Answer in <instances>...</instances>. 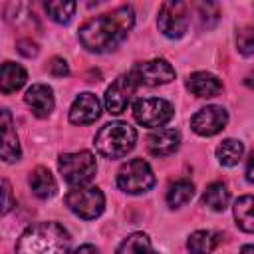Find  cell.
<instances>
[{"instance_id": "1", "label": "cell", "mask_w": 254, "mask_h": 254, "mask_svg": "<svg viewBox=\"0 0 254 254\" xmlns=\"http://www.w3.org/2000/svg\"><path fill=\"white\" fill-rule=\"evenodd\" d=\"M135 24V12L131 6H119L113 12L89 18L79 28V42L85 50L105 54L115 50L131 32Z\"/></svg>"}, {"instance_id": "2", "label": "cell", "mask_w": 254, "mask_h": 254, "mask_svg": "<svg viewBox=\"0 0 254 254\" xmlns=\"http://www.w3.org/2000/svg\"><path fill=\"white\" fill-rule=\"evenodd\" d=\"M71 236L58 222H36L28 226L18 242L16 254H69Z\"/></svg>"}, {"instance_id": "3", "label": "cell", "mask_w": 254, "mask_h": 254, "mask_svg": "<svg viewBox=\"0 0 254 254\" xmlns=\"http://www.w3.org/2000/svg\"><path fill=\"white\" fill-rule=\"evenodd\" d=\"M137 143V131L125 121H111L103 125L95 135V149L107 159H121L133 151Z\"/></svg>"}, {"instance_id": "4", "label": "cell", "mask_w": 254, "mask_h": 254, "mask_svg": "<svg viewBox=\"0 0 254 254\" xmlns=\"http://www.w3.org/2000/svg\"><path fill=\"white\" fill-rule=\"evenodd\" d=\"M58 169L64 181L71 187H85L97 173L95 157L89 151L77 153H64L58 159Z\"/></svg>"}, {"instance_id": "5", "label": "cell", "mask_w": 254, "mask_h": 254, "mask_svg": "<svg viewBox=\"0 0 254 254\" xmlns=\"http://www.w3.org/2000/svg\"><path fill=\"white\" fill-rule=\"evenodd\" d=\"M155 185L153 169L143 159H131L117 171V187L127 194H143Z\"/></svg>"}, {"instance_id": "6", "label": "cell", "mask_w": 254, "mask_h": 254, "mask_svg": "<svg viewBox=\"0 0 254 254\" xmlns=\"http://www.w3.org/2000/svg\"><path fill=\"white\" fill-rule=\"evenodd\" d=\"M65 204L79 218L91 220L103 212L105 196H103L101 189H97V187H73L65 194Z\"/></svg>"}, {"instance_id": "7", "label": "cell", "mask_w": 254, "mask_h": 254, "mask_svg": "<svg viewBox=\"0 0 254 254\" xmlns=\"http://www.w3.org/2000/svg\"><path fill=\"white\" fill-rule=\"evenodd\" d=\"M133 115L143 127H163L173 117V105L161 97H145L137 99L133 105Z\"/></svg>"}, {"instance_id": "8", "label": "cell", "mask_w": 254, "mask_h": 254, "mask_svg": "<svg viewBox=\"0 0 254 254\" xmlns=\"http://www.w3.org/2000/svg\"><path fill=\"white\" fill-rule=\"evenodd\" d=\"M157 26L161 30L163 36L167 38H181L187 28H189V12H187V4L179 2V0H169L163 2L159 8V18H157Z\"/></svg>"}, {"instance_id": "9", "label": "cell", "mask_w": 254, "mask_h": 254, "mask_svg": "<svg viewBox=\"0 0 254 254\" xmlns=\"http://www.w3.org/2000/svg\"><path fill=\"white\" fill-rule=\"evenodd\" d=\"M131 75L137 79V83L155 87V85H163V83L173 81L175 79V69H173V65L167 60L155 58V60L137 64L131 69Z\"/></svg>"}, {"instance_id": "10", "label": "cell", "mask_w": 254, "mask_h": 254, "mask_svg": "<svg viewBox=\"0 0 254 254\" xmlns=\"http://www.w3.org/2000/svg\"><path fill=\"white\" fill-rule=\"evenodd\" d=\"M137 85H139V83H137V79L131 75V71L125 73V75H119V77L107 87V91H105V109H107L109 113H113V115L123 113V111L127 109V105H129V101H131V97H133Z\"/></svg>"}, {"instance_id": "11", "label": "cell", "mask_w": 254, "mask_h": 254, "mask_svg": "<svg viewBox=\"0 0 254 254\" xmlns=\"http://www.w3.org/2000/svg\"><path fill=\"white\" fill-rule=\"evenodd\" d=\"M226 123H228V113L220 105H206L198 109L190 119L192 131L200 137H212L220 133Z\"/></svg>"}, {"instance_id": "12", "label": "cell", "mask_w": 254, "mask_h": 254, "mask_svg": "<svg viewBox=\"0 0 254 254\" xmlns=\"http://www.w3.org/2000/svg\"><path fill=\"white\" fill-rule=\"evenodd\" d=\"M101 113V107H99V101L93 93L85 91V93H79L71 107H69V121L73 125H89L93 123Z\"/></svg>"}, {"instance_id": "13", "label": "cell", "mask_w": 254, "mask_h": 254, "mask_svg": "<svg viewBox=\"0 0 254 254\" xmlns=\"http://www.w3.org/2000/svg\"><path fill=\"white\" fill-rule=\"evenodd\" d=\"M24 101L28 103L32 113L40 119L48 117L54 111V91H52V87H48L44 83H34L32 87H28Z\"/></svg>"}, {"instance_id": "14", "label": "cell", "mask_w": 254, "mask_h": 254, "mask_svg": "<svg viewBox=\"0 0 254 254\" xmlns=\"http://www.w3.org/2000/svg\"><path fill=\"white\" fill-rule=\"evenodd\" d=\"M181 135L175 129H157L147 137V149L155 157H169L179 149Z\"/></svg>"}, {"instance_id": "15", "label": "cell", "mask_w": 254, "mask_h": 254, "mask_svg": "<svg viewBox=\"0 0 254 254\" xmlns=\"http://www.w3.org/2000/svg\"><path fill=\"white\" fill-rule=\"evenodd\" d=\"M0 125H2V159L6 163H14L20 159V143H18V135L8 109H2Z\"/></svg>"}, {"instance_id": "16", "label": "cell", "mask_w": 254, "mask_h": 254, "mask_svg": "<svg viewBox=\"0 0 254 254\" xmlns=\"http://www.w3.org/2000/svg\"><path fill=\"white\" fill-rule=\"evenodd\" d=\"M187 87L196 97H214L222 91V81L208 71H194L187 79Z\"/></svg>"}, {"instance_id": "17", "label": "cell", "mask_w": 254, "mask_h": 254, "mask_svg": "<svg viewBox=\"0 0 254 254\" xmlns=\"http://www.w3.org/2000/svg\"><path fill=\"white\" fill-rule=\"evenodd\" d=\"M30 189L32 192L46 200V198H52L58 190V185H56V179L54 175L46 169V167H36L32 173H30Z\"/></svg>"}, {"instance_id": "18", "label": "cell", "mask_w": 254, "mask_h": 254, "mask_svg": "<svg viewBox=\"0 0 254 254\" xmlns=\"http://www.w3.org/2000/svg\"><path fill=\"white\" fill-rule=\"evenodd\" d=\"M26 79H28L26 69L20 64H14V62L2 64V71H0V91L2 93L8 95V93L18 91L26 83Z\"/></svg>"}, {"instance_id": "19", "label": "cell", "mask_w": 254, "mask_h": 254, "mask_svg": "<svg viewBox=\"0 0 254 254\" xmlns=\"http://www.w3.org/2000/svg\"><path fill=\"white\" fill-rule=\"evenodd\" d=\"M234 220L240 230L254 234V196L246 194L234 202Z\"/></svg>"}, {"instance_id": "20", "label": "cell", "mask_w": 254, "mask_h": 254, "mask_svg": "<svg viewBox=\"0 0 254 254\" xmlns=\"http://www.w3.org/2000/svg\"><path fill=\"white\" fill-rule=\"evenodd\" d=\"M218 240H220V236L212 230H196L189 236L187 250L190 254H210L216 248Z\"/></svg>"}, {"instance_id": "21", "label": "cell", "mask_w": 254, "mask_h": 254, "mask_svg": "<svg viewBox=\"0 0 254 254\" xmlns=\"http://www.w3.org/2000/svg\"><path fill=\"white\" fill-rule=\"evenodd\" d=\"M115 254H157V252L151 244V238L145 232H133L117 246Z\"/></svg>"}, {"instance_id": "22", "label": "cell", "mask_w": 254, "mask_h": 254, "mask_svg": "<svg viewBox=\"0 0 254 254\" xmlns=\"http://www.w3.org/2000/svg\"><path fill=\"white\" fill-rule=\"evenodd\" d=\"M228 198H230V192H228L226 185L220 183V181H216V183H210V185L206 187V190H204V194H202V204L208 206V208L214 210V212H220V210L226 208Z\"/></svg>"}, {"instance_id": "23", "label": "cell", "mask_w": 254, "mask_h": 254, "mask_svg": "<svg viewBox=\"0 0 254 254\" xmlns=\"http://www.w3.org/2000/svg\"><path fill=\"white\" fill-rule=\"evenodd\" d=\"M192 196H194V185L187 179H179V181L171 183V187L167 190V204L171 208H179V206L187 204Z\"/></svg>"}, {"instance_id": "24", "label": "cell", "mask_w": 254, "mask_h": 254, "mask_svg": "<svg viewBox=\"0 0 254 254\" xmlns=\"http://www.w3.org/2000/svg\"><path fill=\"white\" fill-rule=\"evenodd\" d=\"M244 155V145L236 139H224L216 147V159L222 167H234Z\"/></svg>"}, {"instance_id": "25", "label": "cell", "mask_w": 254, "mask_h": 254, "mask_svg": "<svg viewBox=\"0 0 254 254\" xmlns=\"http://www.w3.org/2000/svg\"><path fill=\"white\" fill-rule=\"evenodd\" d=\"M46 14L58 22V24H67L77 8L75 2H64V0H54V2H46Z\"/></svg>"}, {"instance_id": "26", "label": "cell", "mask_w": 254, "mask_h": 254, "mask_svg": "<svg viewBox=\"0 0 254 254\" xmlns=\"http://www.w3.org/2000/svg\"><path fill=\"white\" fill-rule=\"evenodd\" d=\"M236 48L244 56H252L254 54V26H246V28H242L238 32V36H236Z\"/></svg>"}, {"instance_id": "27", "label": "cell", "mask_w": 254, "mask_h": 254, "mask_svg": "<svg viewBox=\"0 0 254 254\" xmlns=\"http://www.w3.org/2000/svg\"><path fill=\"white\" fill-rule=\"evenodd\" d=\"M48 69L54 77H65L69 73V65L64 58H52L50 64H48Z\"/></svg>"}, {"instance_id": "28", "label": "cell", "mask_w": 254, "mask_h": 254, "mask_svg": "<svg viewBox=\"0 0 254 254\" xmlns=\"http://www.w3.org/2000/svg\"><path fill=\"white\" fill-rule=\"evenodd\" d=\"M18 52H20L22 56H26V58H32V56L38 54V46H36L32 40H20V42H18Z\"/></svg>"}, {"instance_id": "29", "label": "cell", "mask_w": 254, "mask_h": 254, "mask_svg": "<svg viewBox=\"0 0 254 254\" xmlns=\"http://www.w3.org/2000/svg\"><path fill=\"white\" fill-rule=\"evenodd\" d=\"M2 189H4V206H2V214H8L10 208L14 206V202H12V189H10V183H8L6 179L2 181Z\"/></svg>"}, {"instance_id": "30", "label": "cell", "mask_w": 254, "mask_h": 254, "mask_svg": "<svg viewBox=\"0 0 254 254\" xmlns=\"http://www.w3.org/2000/svg\"><path fill=\"white\" fill-rule=\"evenodd\" d=\"M246 179L250 181V183H254V151L250 153V157H248V161H246Z\"/></svg>"}, {"instance_id": "31", "label": "cell", "mask_w": 254, "mask_h": 254, "mask_svg": "<svg viewBox=\"0 0 254 254\" xmlns=\"http://www.w3.org/2000/svg\"><path fill=\"white\" fill-rule=\"evenodd\" d=\"M71 254H99V252H97V248L91 246V244H81V246L75 248Z\"/></svg>"}, {"instance_id": "32", "label": "cell", "mask_w": 254, "mask_h": 254, "mask_svg": "<svg viewBox=\"0 0 254 254\" xmlns=\"http://www.w3.org/2000/svg\"><path fill=\"white\" fill-rule=\"evenodd\" d=\"M240 254H254V244H246L240 248Z\"/></svg>"}]
</instances>
